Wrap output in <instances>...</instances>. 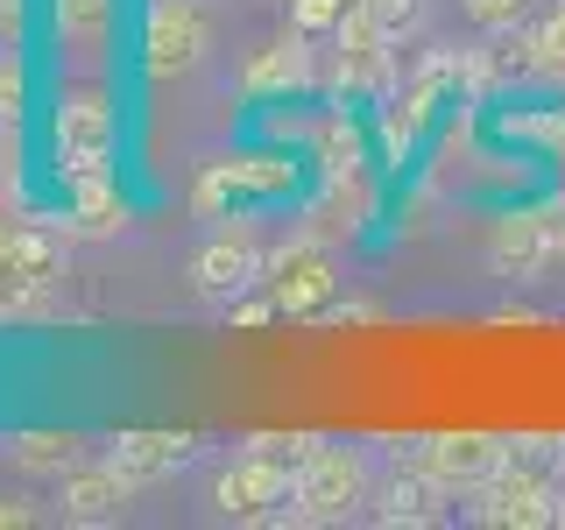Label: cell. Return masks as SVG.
Returning <instances> with one entry per match:
<instances>
[{
	"mask_svg": "<svg viewBox=\"0 0 565 530\" xmlns=\"http://www.w3.org/2000/svg\"><path fill=\"white\" fill-rule=\"evenodd\" d=\"M367 502V453L361 446H311L297 459V488H290V517L305 523H340L347 509Z\"/></svg>",
	"mask_w": 565,
	"mask_h": 530,
	"instance_id": "6da1fadb",
	"label": "cell"
},
{
	"mask_svg": "<svg viewBox=\"0 0 565 530\" xmlns=\"http://www.w3.org/2000/svg\"><path fill=\"white\" fill-rule=\"evenodd\" d=\"M276 446H282V438H262L255 453H241L234 467L220 474V509H226V517H269L276 502H290V488H297V453L282 459Z\"/></svg>",
	"mask_w": 565,
	"mask_h": 530,
	"instance_id": "7a4b0ae2",
	"label": "cell"
},
{
	"mask_svg": "<svg viewBox=\"0 0 565 530\" xmlns=\"http://www.w3.org/2000/svg\"><path fill=\"white\" fill-rule=\"evenodd\" d=\"M57 163L78 177H106V163H114V106H106L99 93H71L57 106Z\"/></svg>",
	"mask_w": 565,
	"mask_h": 530,
	"instance_id": "3957f363",
	"label": "cell"
},
{
	"mask_svg": "<svg viewBox=\"0 0 565 530\" xmlns=\"http://www.w3.org/2000/svg\"><path fill=\"white\" fill-rule=\"evenodd\" d=\"M141 50H149L156 78H184V71H199L205 50H212V22L199 14V0H156Z\"/></svg>",
	"mask_w": 565,
	"mask_h": 530,
	"instance_id": "277c9868",
	"label": "cell"
},
{
	"mask_svg": "<svg viewBox=\"0 0 565 530\" xmlns=\"http://www.w3.org/2000/svg\"><path fill=\"white\" fill-rule=\"evenodd\" d=\"M558 495H565L558 474H537V467H516V459H502V474L488 481L481 517H488V523L537 530V523H558Z\"/></svg>",
	"mask_w": 565,
	"mask_h": 530,
	"instance_id": "5b68a950",
	"label": "cell"
},
{
	"mask_svg": "<svg viewBox=\"0 0 565 530\" xmlns=\"http://www.w3.org/2000/svg\"><path fill=\"white\" fill-rule=\"evenodd\" d=\"M509 459V438H488V432H446L424 446V467L438 474L446 488H488Z\"/></svg>",
	"mask_w": 565,
	"mask_h": 530,
	"instance_id": "8992f818",
	"label": "cell"
},
{
	"mask_svg": "<svg viewBox=\"0 0 565 530\" xmlns=\"http://www.w3.org/2000/svg\"><path fill=\"white\" fill-rule=\"evenodd\" d=\"M57 509H64V523H114L120 509H128V474H120L114 459H106V467H85V474H64Z\"/></svg>",
	"mask_w": 565,
	"mask_h": 530,
	"instance_id": "52a82bcc",
	"label": "cell"
},
{
	"mask_svg": "<svg viewBox=\"0 0 565 530\" xmlns=\"http://www.w3.org/2000/svg\"><path fill=\"white\" fill-rule=\"evenodd\" d=\"M191 276H199L205 297H241L247 283L262 276V247L255 241H212V247H199Z\"/></svg>",
	"mask_w": 565,
	"mask_h": 530,
	"instance_id": "ba28073f",
	"label": "cell"
},
{
	"mask_svg": "<svg viewBox=\"0 0 565 530\" xmlns=\"http://www.w3.org/2000/svg\"><path fill=\"white\" fill-rule=\"evenodd\" d=\"M311 35L305 29H290V35H276L262 57H247V71H241V85L247 93H290V85H305L311 78Z\"/></svg>",
	"mask_w": 565,
	"mask_h": 530,
	"instance_id": "9c48e42d",
	"label": "cell"
},
{
	"mask_svg": "<svg viewBox=\"0 0 565 530\" xmlns=\"http://www.w3.org/2000/svg\"><path fill=\"white\" fill-rule=\"evenodd\" d=\"M494 262L516 276H537L544 262H552V220H537V212H516V220L494 226Z\"/></svg>",
	"mask_w": 565,
	"mask_h": 530,
	"instance_id": "30bf717a",
	"label": "cell"
},
{
	"mask_svg": "<svg viewBox=\"0 0 565 530\" xmlns=\"http://www.w3.org/2000/svg\"><path fill=\"white\" fill-rule=\"evenodd\" d=\"M114 459L128 481H141V474H170V467H184V438H170V432H128V438H114Z\"/></svg>",
	"mask_w": 565,
	"mask_h": 530,
	"instance_id": "8fae6325",
	"label": "cell"
},
{
	"mask_svg": "<svg viewBox=\"0 0 565 530\" xmlns=\"http://www.w3.org/2000/svg\"><path fill=\"white\" fill-rule=\"evenodd\" d=\"M57 29H64V50L78 64H99V43H106V0H57Z\"/></svg>",
	"mask_w": 565,
	"mask_h": 530,
	"instance_id": "7c38bea8",
	"label": "cell"
},
{
	"mask_svg": "<svg viewBox=\"0 0 565 530\" xmlns=\"http://www.w3.org/2000/svg\"><path fill=\"white\" fill-rule=\"evenodd\" d=\"M326 290H332V269L318 255H305V262H290V269H282V311H311Z\"/></svg>",
	"mask_w": 565,
	"mask_h": 530,
	"instance_id": "4fadbf2b",
	"label": "cell"
},
{
	"mask_svg": "<svg viewBox=\"0 0 565 530\" xmlns=\"http://www.w3.org/2000/svg\"><path fill=\"white\" fill-rule=\"evenodd\" d=\"M530 64L552 71V78H565V0L537 22V35H530Z\"/></svg>",
	"mask_w": 565,
	"mask_h": 530,
	"instance_id": "5bb4252c",
	"label": "cell"
},
{
	"mask_svg": "<svg viewBox=\"0 0 565 530\" xmlns=\"http://www.w3.org/2000/svg\"><path fill=\"white\" fill-rule=\"evenodd\" d=\"M367 14H375V29L396 43V35H417L424 29V14H431V0H361Z\"/></svg>",
	"mask_w": 565,
	"mask_h": 530,
	"instance_id": "9a60e30c",
	"label": "cell"
},
{
	"mask_svg": "<svg viewBox=\"0 0 565 530\" xmlns=\"http://www.w3.org/2000/svg\"><path fill=\"white\" fill-rule=\"evenodd\" d=\"M22 459L29 467H71V459H78V438L71 432H35V438H22Z\"/></svg>",
	"mask_w": 565,
	"mask_h": 530,
	"instance_id": "2e32d148",
	"label": "cell"
},
{
	"mask_svg": "<svg viewBox=\"0 0 565 530\" xmlns=\"http://www.w3.org/2000/svg\"><path fill=\"white\" fill-rule=\"evenodd\" d=\"M340 14H347V0H290V29H305V35L340 29Z\"/></svg>",
	"mask_w": 565,
	"mask_h": 530,
	"instance_id": "e0dca14e",
	"label": "cell"
},
{
	"mask_svg": "<svg viewBox=\"0 0 565 530\" xmlns=\"http://www.w3.org/2000/svg\"><path fill=\"white\" fill-rule=\"evenodd\" d=\"M523 8H530V0H459V14H467L473 29H509Z\"/></svg>",
	"mask_w": 565,
	"mask_h": 530,
	"instance_id": "ac0fdd59",
	"label": "cell"
},
{
	"mask_svg": "<svg viewBox=\"0 0 565 530\" xmlns=\"http://www.w3.org/2000/svg\"><path fill=\"white\" fill-rule=\"evenodd\" d=\"M8 269H14V226H0V283H8Z\"/></svg>",
	"mask_w": 565,
	"mask_h": 530,
	"instance_id": "d6986e66",
	"label": "cell"
},
{
	"mask_svg": "<svg viewBox=\"0 0 565 530\" xmlns=\"http://www.w3.org/2000/svg\"><path fill=\"white\" fill-rule=\"evenodd\" d=\"M558 523H565V495H558Z\"/></svg>",
	"mask_w": 565,
	"mask_h": 530,
	"instance_id": "ffe728a7",
	"label": "cell"
}]
</instances>
